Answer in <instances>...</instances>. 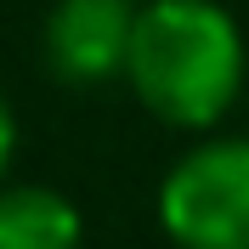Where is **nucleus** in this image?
Wrapping results in <instances>:
<instances>
[{
  "mask_svg": "<svg viewBox=\"0 0 249 249\" xmlns=\"http://www.w3.org/2000/svg\"><path fill=\"white\" fill-rule=\"evenodd\" d=\"M85 221L57 187H0V249H79Z\"/></svg>",
  "mask_w": 249,
  "mask_h": 249,
  "instance_id": "20e7f679",
  "label": "nucleus"
},
{
  "mask_svg": "<svg viewBox=\"0 0 249 249\" xmlns=\"http://www.w3.org/2000/svg\"><path fill=\"white\" fill-rule=\"evenodd\" d=\"M124 79L153 119L176 130H210L244 91V34L215 0H147Z\"/></svg>",
  "mask_w": 249,
  "mask_h": 249,
  "instance_id": "f257e3e1",
  "label": "nucleus"
},
{
  "mask_svg": "<svg viewBox=\"0 0 249 249\" xmlns=\"http://www.w3.org/2000/svg\"><path fill=\"white\" fill-rule=\"evenodd\" d=\"M159 227L176 249H249V136H215L159 181Z\"/></svg>",
  "mask_w": 249,
  "mask_h": 249,
  "instance_id": "f03ea898",
  "label": "nucleus"
},
{
  "mask_svg": "<svg viewBox=\"0 0 249 249\" xmlns=\"http://www.w3.org/2000/svg\"><path fill=\"white\" fill-rule=\"evenodd\" d=\"M136 6L130 0H57L46 17V62L68 85H102L124 74L130 40H136Z\"/></svg>",
  "mask_w": 249,
  "mask_h": 249,
  "instance_id": "7ed1b4c3",
  "label": "nucleus"
},
{
  "mask_svg": "<svg viewBox=\"0 0 249 249\" xmlns=\"http://www.w3.org/2000/svg\"><path fill=\"white\" fill-rule=\"evenodd\" d=\"M17 153V119H12V102L0 96V181H6V164Z\"/></svg>",
  "mask_w": 249,
  "mask_h": 249,
  "instance_id": "39448f33",
  "label": "nucleus"
}]
</instances>
